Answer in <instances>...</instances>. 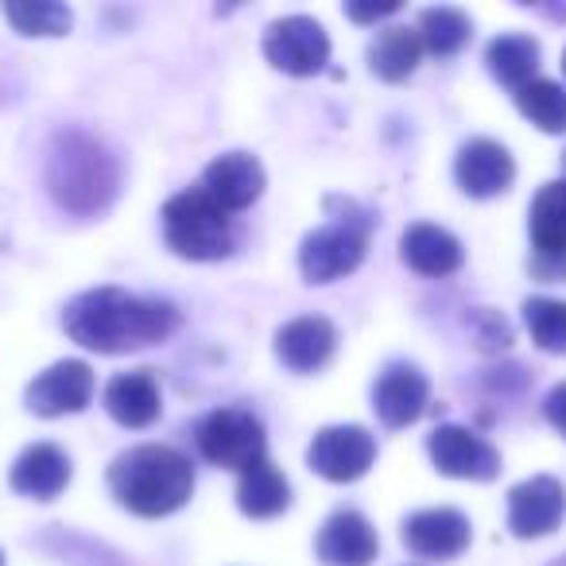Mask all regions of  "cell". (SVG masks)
<instances>
[{"instance_id":"obj_25","label":"cell","mask_w":566,"mask_h":566,"mask_svg":"<svg viewBox=\"0 0 566 566\" xmlns=\"http://www.w3.org/2000/svg\"><path fill=\"white\" fill-rule=\"evenodd\" d=\"M419 40H423V51L439 59H450L470 43V17L462 9H423L419 12Z\"/></svg>"},{"instance_id":"obj_15","label":"cell","mask_w":566,"mask_h":566,"mask_svg":"<svg viewBox=\"0 0 566 566\" xmlns=\"http://www.w3.org/2000/svg\"><path fill=\"white\" fill-rule=\"evenodd\" d=\"M403 543L419 558H454L470 547V520L458 509H423L403 520Z\"/></svg>"},{"instance_id":"obj_23","label":"cell","mask_w":566,"mask_h":566,"mask_svg":"<svg viewBox=\"0 0 566 566\" xmlns=\"http://www.w3.org/2000/svg\"><path fill=\"white\" fill-rule=\"evenodd\" d=\"M419 59H423V40L416 28H385L377 40L369 43V71L380 82H403L416 74Z\"/></svg>"},{"instance_id":"obj_13","label":"cell","mask_w":566,"mask_h":566,"mask_svg":"<svg viewBox=\"0 0 566 566\" xmlns=\"http://www.w3.org/2000/svg\"><path fill=\"white\" fill-rule=\"evenodd\" d=\"M338 349V331H334L331 318L323 315H303L292 318L287 326L275 331V357H280L283 369L292 373H315Z\"/></svg>"},{"instance_id":"obj_14","label":"cell","mask_w":566,"mask_h":566,"mask_svg":"<svg viewBox=\"0 0 566 566\" xmlns=\"http://www.w3.org/2000/svg\"><path fill=\"white\" fill-rule=\"evenodd\" d=\"M454 179L470 198H496L512 187L516 164H512L504 144L481 136V140L462 144V151L454 159Z\"/></svg>"},{"instance_id":"obj_34","label":"cell","mask_w":566,"mask_h":566,"mask_svg":"<svg viewBox=\"0 0 566 566\" xmlns=\"http://www.w3.org/2000/svg\"><path fill=\"white\" fill-rule=\"evenodd\" d=\"M0 566H4V555H0Z\"/></svg>"},{"instance_id":"obj_30","label":"cell","mask_w":566,"mask_h":566,"mask_svg":"<svg viewBox=\"0 0 566 566\" xmlns=\"http://www.w3.org/2000/svg\"><path fill=\"white\" fill-rule=\"evenodd\" d=\"M543 416H547V423L566 439V380L547 392V400H543Z\"/></svg>"},{"instance_id":"obj_1","label":"cell","mask_w":566,"mask_h":566,"mask_svg":"<svg viewBox=\"0 0 566 566\" xmlns=\"http://www.w3.org/2000/svg\"><path fill=\"white\" fill-rule=\"evenodd\" d=\"M63 326L71 342L94 354H133L171 338L179 326V311L167 300H144L120 287H94L66 303Z\"/></svg>"},{"instance_id":"obj_16","label":"cell","mask_w":566,"mask_h":566,"mask_svg":"<svg viewBox=\"0 0 566 566\" xmlns=\"http://www.w3.org/2000/svg\"><path fill=\"white\" fill-rule=\"evenodd\" d=\"M431 385L416 365H388L373 388V411L385 427H408L427 411Z\"/></svg>"},{"instance_id":"obj_22","label":"cell","mask_w":566,"mask_h":566,"mask_svg":"<svg viewBox=\"0 0 566 566\" xmlns=\"http://www.w3.org/2000/svg\"><path fill=\"white\" fill-rule=\"evenodd\" d=\"M532 244L539 260H563L566 256V179L547 182L535 195L532 213H527Z\"/></svg>"},{"instance_id":"obj_9","label":"cell","mask_w":566,"mask_h":566,"mask_svg":"<svg viewBox=\"0 0 566 566\" xmlns=\"http://www.w3.org/2000/svg\"><path fill=\"white\" fill-rule=\"evenodd\" d=\"M427 454H431L434 470H439L442 478L493 481L496 473H501V454H496L485 439H478L470 427H458V423H447V427H439V431H431Z\"/></svg>"},{"instance_id":"obj_21","label":"cell","mask_w":566,"mask_h":566,"mask_svg":"<svg viewBox=\"0 0 566 566\" xmlns=\"http://www.w3.org/2000/svg\"><path fill=\"white\" fill-rule=\"evenodd\" d=\"M292 504V485L272 462H256L237 478V509L252 520H272Z\"/></svg>"},{"instance_id":"obj_19","label":"cell","mask_w":566,"mask_h":566,"mask_svg":"<svg viewBox=\"0 0 566 566\" xmlns=\"http://www.w3.org/2000/svg\"><path fill=\"white\" fill-rule=\"evenodd\" d=\"M400 256H403V264L419 275H450L462 268V241H458L450 229L419 221V226L403 229Z\"/></svg>"},{"instance_id":"obj_31","label":"cell","mask_w":566,"mask_h":566,"mask_svg":"<svg viewBox=\"0 0 566 566\" xmlns=\"http://www.w3.org/2000/svg\"><path fill=\"white\" fill-rule=\"evenodd\" d=\"M400 12V4L396 0H388V4H346V17L354 20V24H377V20H388Z\"/></svg>"},{"instance_id":"obj_7","label":"cell","mask_w":566,"mask_h":566,"mask_svg":"<svg viewBox=\"0 0 566 566\" xmlns=\"http://www.w3.org/2000/svg\"><path fill=\"white\" fill-rule=\"evenodd\" d=\"M264 59L292 78H315L331 63V35L311 17H283L268 24Z\"/></svg>"},{"instance_id":"obj_29","label":"cell","mask_w":566,"mask_h":566,"mask_svg":"<svg viewBox=\"0 0 566 566\" xmlns=\"http://www.w3.org/2000/svg\"><path fill=\"white\" fill-rule=\"evenodd\" d=\"M478 323H485V326H481V331H478V342H481V346H485V349H496V346L504 349V346H509V342H512L509 323H504V318H496L493 311H481Z\"/></svg>"},{"instance_id":"obj_28","label":"cell","mask_w":566,"mask_h":566,"mask_svg":"<svg viewBox=\"0 0 566 566\" xmlns=\"http://www.w3.org/2000/svg\"><path fill=\"white\" fill-rule=\"evenodd\" d=\"M4 20H9L20 35H40V40L66 35L74 24L71 9H66V4H51V0H35V4H4Z\"/></svg>"},{"instance_id":"obj_10","label":"cell","mask_w":566,"mask_h":566,"mask_svg":"<svg viewBox=\"0 0 566 566\" xmlns=\"http://www.w3.org/2000/svg\"><path fill=\"white\" fill-rule=\"evenodd\" d=\"M566 516V489L551 473L520 481L509 493V527L520 539H543L551 535Z\"/></svg>"},{"instance_id":"obj_35","label":"cell","mask_w":566,"mask_h":566,"mask_svg":"<svg viewBox=\"0 0 566 566\" xmlns=\"http://www.w3.org/2000/svg\"><path fill=\"white\" fill-rule=\"evenodd\" d=\"M563 164H566V156H563Z\"/></svg>"},{"instance_id":"obj_2","label":"cell","mask_w":566,"mask_h":566,"mask_svg":"<svg viewBox=\"0 0 566 566\" xmlns=\"http://www.w3.org/2000/svg\"><path fill=\"white\" fill-rule=\"evenodd\" d=\"M43 182L66 213L94 218V213L109 210L117 198L120 167L97 136L82 133V128H66L51 140Z\"/></svg>"},{"instance_id":"obj_27","label":"cell","mask_w":566,"mask_h":566,"mask_svg":"<svg viewBox=\"0 0 566 566\" xmlns=\"http://www.w3.org/2000/svg\"><path fill=\"white\" fill-rule=\"evenodd\" d=\"M524 326L543 354H566V303L535 295L524 303Z\"/></svg>"},{"instance_id":"obj_6","label":"cell","mask_w":566,"mask_h":566,"mask_svg":"<svg viewBox=\"0 0 566 566\" xmlns=\"http://www.w3.org/2000/svg\"><path fill=\"white\" fill-rule=\"evenodd\" d=\"M195 439H198V450H202L206 462L221 465V470L244 473L249 465H256L268 458L264 454L268 450L264 423L244 408L210 411V416L195 427Z\"/></svg>"},{"instance_id":"obj_3","label":"cell","mask_w":566,"mask_h":566,"mask_svg":"<svg viewBox=\"0 0 566 566\" xmlns=\"http://www.w3.org/2000/svg\"><path fill=\"white\" fill-rule=\"evenodd\" d=\"M109 493L117 496L120 509L136 512V516H171L195 493V465L182 450L144 442V447L113 458Z\"/></svg>"},{"instance_id":"obj_17","label":"cell","mask_w":566,"mask_h":566,"mask_svg":"<svg viewBox=\"0 0 566 566\" xmlns=\"http://www.w3.org/2000/svg\"><path fill=\"white\" fill-rule=\"evenodd\" d=\"M377 532L361 512H334L315 539V551L326 566H369L377 558Z\"/></svg>"},{"instance_id":"obj_11","label":"cell","mask_w":566,"mask_h":566,"mask_svg":"<svg viewBox=\"0 0 566 566\" xmlns=\"http://www.w3.org/2000/svg\"><path fill=\"white\" fill-rule=\"evenodd\" d=\"M90 400H94V369H90L86 361H55L48 373H40L24 392L28 411L43 419L74 416V411H82Z\"/></svg>"},{"instance_id":"obj_32","label":"cell","mask_w":566,"mask_h":566,"mask_svg":"<svg viewBox=\"0 0 566 566\" xmlns=\"http://www.w3.org/2000/svg\"><path fill=\"white\" fill-rule=\"evenodd\" d=\"M551 566H566V555H563V558H555V563H551Z\"/></svg>"},{"instance_id":"obj_18","label":"cell","mask_w":566,"mask_h":566,"mask_svg":"<svg viewBox=\"0 0 566 566\" xmlns=\"http://www.w3.org/2000/svg\"><path fill=\"white\" fill-rule=\"evenodd\" d=\"M12 489L32 501H55L66 485H71V458L55 447V442H35L12 465Z\"/></svg>"},{"instance_id":"obj_12","label":"cell","mask_w":566,"mask_h":566,"mask_svg":"<svg viewBox=\"0 0 566 566\" xmlns=\"http://www.w3.org/2000/svg\"><path fill=\"white\" fill-rule=\"evenodd\" d=\"M202 190L226 213L249 210L260 198V190H264V167H260V159L249 156V151H226V156H218L213 164H206Z\"/></svg>"},{"instance_id":"obj_33","label":"cell","mask_w":566,"mask_h":566,"mask_svg":"<svg viewBox=\"0 0 566 566\" xmlns=\"http://www.w3.org/2000/svg\"><path fill=\"white\" fill-rule=\"evenodd\" d=\"M563 74H566V55H563Z\"/></svg>"},{"instance_id":"obj_5","label":"cell","mask_w":566,"mask_h":566,"mask_svg":"<svg viewBox=\"0 0 566 566\" xmlns=\"http://www.w3.org/2000/svg\"><path fill=\"white\" fill-rule=\"evenodd\" d=\"M164 241L182 260H221L233 249V226L229 213L206 195L202 187L179 190L164 206Z\"/></svg>"},{"instance_id":"obj_24","label":"cell","mask_w":566,"mask_h":566,"mask_svg":"<svg viewBox=\"0 0 566 566\" xmlns=\"http://www.w3.org/2000/svg\"><path fill=\"white\" fill-rule=\"evenodd\" d=\"M485 66L501 86L524 90L539 71V43L532 35H496L485 48Z\"/></svg>"},{"instance_id":"obj_26","label":"cell","mask_w":566,"mask_h":566,"mask_svg":"<svg viewBox=\"0 0 566 566\" xmlns=\"http://www.w3.org/2000/svg\"><path fill=\"white\" fill-rule=\"evenodd\" d=\"M516 109L543 133H566V90L558 82H527L524 90H516Z\"/></svg>"},{"instance_id":"obj_8","label":"cell","mask_w":566,"mask_h":566,"mask_svg":"<svg viewBox=\"0 0 566 566\" xmlns=\"http://www.w3.org/2000/svg\"><path fill=\"white\" fill-rule=\"evenodd\" d=\"M373 462H377V439L361 423L323 427L307 450V465L334 485L361 481L373 470Z\"/></svg>"},{"instance_id":"obj_4","label":"cell","mask_w":566,"mask_h":566,"mask_svg":"<svg viewBox=\"0 0 566 566\" xmlns=\"http://www.w3.org/2000/svg\"><path fill=\"white\" fill-rule=\"evenodd\" d=\"M326 210H331V221L303 237V249H300V272L307 283L342 280V275L357 272L365 252H369V233H373L369 210H361L349 198H326Z\"/></svg>"},{"instance_id":"obj_20","label":"cell","mask_w":566,"mask_h":566,"mask_svg":"<svg viewBox=\"0 0 566 566\" xmlns=\"http://www.w3.org/2000/svg\"><path fill=\"white\" fill-rule=\"evenodd\" d=\"M159 385L151 373H117L105 385V411L117 419L120 427H151L159 419Z\"/></svg>"}]
</instances>
